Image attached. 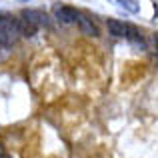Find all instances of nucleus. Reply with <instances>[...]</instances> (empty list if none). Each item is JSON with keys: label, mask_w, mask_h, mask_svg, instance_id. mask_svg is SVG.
Listing matches in <instances>:
<instances>
[{"label": "nucleus", "mask_w": 158, "mask_h": 158, "mask_svg": "<svg viewBox=\"0 0 158 158\" xmlns=\"http://www.w3.org/2000/svg\"><path fill=\"white\" fill-rule=\"evenodd\" d=\"M126 38L130 40V42L134 44V46H140V48H146V40H144L142 32H138V28L130 26V24H128V34H126Z\"/></svg>", "instance_id": "obj_7"}, {"label": "nucleus", "mask_w": 158, "mask_h": 158, "mask_svg": "<svg viewBox=\"0 0 158 158\" xmlns=\"http://www.w3.org/2000/svg\"><path fill=\"white\" fill-rule=\"evenodd\" d=\"M106 28H108V32H110L112 36H116V38H126V34H128V24L120 22V20H114V18H110L106 22Z\"/></svg>", "instance_id": "obj_5"}, {"label": "nucleus", "mask_w": 158, "mask_h": 158, "mask_svg": "<svg viewBox=\"0 0 158 158\" xmlns=\"http://www.w3.org/2000/svg\"><path fill=\"white\" fill-rule=\"evenodd\" d=\"M76 24H78V28H80L82 34L92 36V38H96V36H98V28H96V24L92 22V18L80 14V16H78V20H76Z\"/></svg>", "instance_id": "obj_4"}, {"label": "nucleus", "mask_w": 158, "mask_h": 158, "mask_svg": "<svg viewBox=\"0 0 158 158\" xmlns=\"http://www.w3.org/2000/svg\"><path fill=\"white\" fill-rule=\"evenodd\" d=\"M0 158H4V156H0Z\"/></svg>", "instance_id": "obj_10"}, {"label": "nucleus", "mask_w": 158, "mask_h": 158, "mask_svg": "<svg viewBox=\"0 0 158 158\" xmlns=\"http://www.w3.org/2000/svg\"><path fill=\"white\" fill-rule=\"evenodd\" d=\"M18 30H20V36H26V38H32V36L38 32V26L36 24H32L28 18H24V16H20L18 18Z\"/></svg>", "instance_id": "obj_6"}, {"label": "nucleus", "mask_w": 158, "mask_h": 158, "mask_svg": "<svg viewBox=\"0 0 158 158\" xmlns=\"http://www.w3.org/2000/svg\"><path fill=\"white\" fill-rule=\"evenodd\" d=\"M18 36H20L18 18L8 16V14H0V46L2 48L12 46Z\"/></svg>", "instance_id": "obj_1"}, {"label": "nucleus", "mask_w": 158, "mask_h": 158, "mask_svg": "<svg viewBox=\"0 0 158 158\" xmlns=\"http://www.w3.org/2000/svg\"><path fill=\"white\" fill-rule=\"evenodd\" d=\"M116 2H118L120 6L124 8V10H128L130 14H136V12L140 10V4H138V0H116Z\"/></svg>", "instance_id": "obj_8"}, {"label": "nucleus", "mask_w": 158, "mask_h": 158, "mask_svg": "<svg viewBox=\"0 0 158 158\" xmlns=\"http://www.w3.org/2000/svg\"><path fill=\"white\" fill-rule=\"evenodd\" d=\"M54 16H56V20H60L62 24H72V22H76L78 20V12H76V8H72V6H56L54 8Z\"/></svg>", "instance_id": "obj_3"}, {"label": "nucleus", "mask_w": 158, "mask_h": 158, "mask_svg": "<svg viewBox=\"0 0 158 158\" xmlns=\"http://www.w3.org/2000/svg\"><path fill=\"white\" fill-rule=\"evenodd\" d=\"M20 16L28 18L32 24H36L38 28L50 26V18H48V14H46V12H42V10H34V8H30V10H22V12H20Z\"/></svg>", "instance_id": "obj_2"}, {"label": "nucleus", "mask_w": 158, "mask_h": 158, "mask_svg": "<svg viewBox=\"0 0 158 158\" xmlns=\"http://www.w3.org/2000/svg\"><path fill=\"white\" fill-rule=\"evenodd\" d=\"M152 42H154V48H156V54H158V34L152 36Z\"/></svg>", "instance_id": "obj_9"}]
</instances>
